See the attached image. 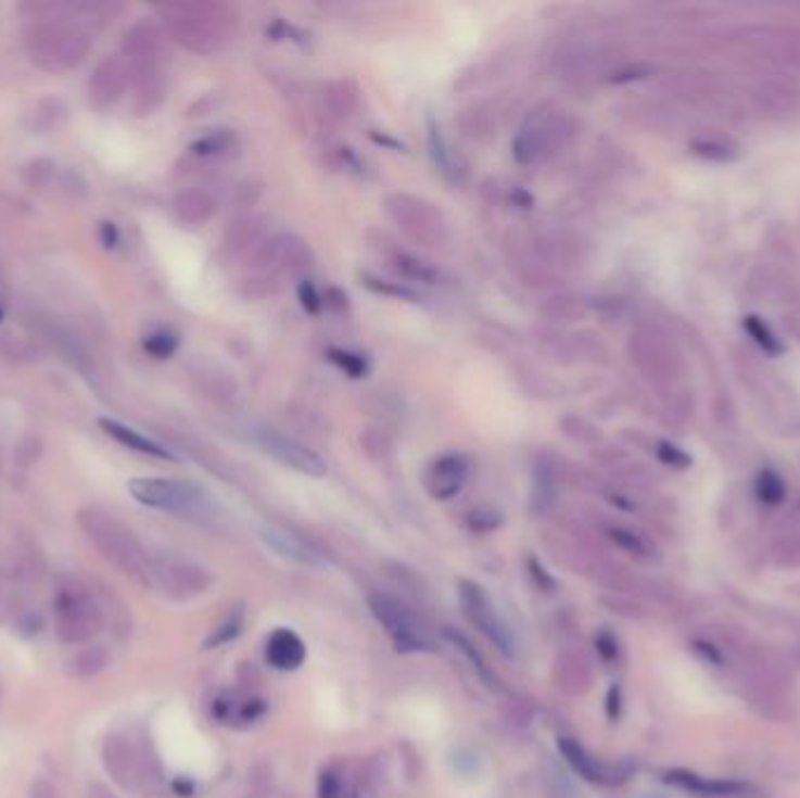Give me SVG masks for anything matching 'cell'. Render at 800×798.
Masks as SVG:
<instances>
[{
	"label": "cell",
	"instance_id": "6da1fadb",
	"mask_svg": "<svg viewBox=\"0 0 800 798\" xmlns=\"http://www.w3.org/2000/svg\"><path fill=\"white\" fill-rule=\"evenodd\" d=\"M103 765L115 785L136 796L162 791L164 775L150 743L134 733H111L103 743Z\"/></svg>",
	"mask_w": 800,
	"mask_h": 798
},
{
	"label": "cell",
	"instance_id": "7a4b0ae2",
	"mask_svg": "<svg viewBox=\"0 0 800 798\" xmlns=\"http://www.w3.org/2000/svg\"><path fill=\"white\" fill-rule=\"evenodd\" d=\"M80 524L87 539L92 541L105 560L150 591V579H153V553L134 536L131 530H127V527L123 522H117L115 518L99 514V510H85V514H80Z\"/></svg>",
	"mask_w": 800,
	"mask_h": 798
},
{
	"label": "cell",
	"instance_id": "3957f363",
	"mask_svg": "<svg viewBox=\"0 0 800 798\" xmlns=\"http://www.w3.org/2000/svg\"><path fill=\"white\" fill-rule=\"evenodd\" d=\"M103 605L80 583H66L54 597L56 639L68 646H85L101 632Z\"/></svg>",
	"mask_w": 800,
	"mask_h": 798
},
{
	"label": "cell",
	"instance_id": "277c9868",
	"mask_svg": "<svg viewBox=\"0 0 800 798\" xmlns=\"http://www.w3.org/2000/svg\"><path fill=\"white\" fill-rule=\"evenodd\" d=\"M129 494L148 508L169 510V514L183 518L204 520L211 518V510H214L200 485L176 478H134L129 483Z\"/></svg>",
	"mask_w": 800,
	"mask_h": 798
},
{
	"label": "cell",
	"instance_id": "5b68a950",
	"mask_svg": "<svg viewBox=\"0 0 800 798\" xmlns=\"http://www.w3.org/2000/svg\"><path fill=\"white\" fill-rule=\"evenodd\" d=\"M368 607L391 639L394 651L401 656L415 654H433L435 642L431 639L429 630L417 619L412 609H407L403 601L384 593H370Z\"/></svg>",
	"mask_w": 800,
	"mask_h": 798
},
{
	"label": "cell",
	"instance_id": "8992f818",
	"mask_svg": "<svg viewBox=\"0 0 800 798\" xmlns=\"http://www.w3.org/2000/svg\"><path fill=\"white\" fill-rule=\"evenodd\" d=\"M457 597L466 621L471 623L482 637H485L496 651L504 654L506 658L518 656V637L510 630L501 611L496 609L490 593L482 588L480 583L471 579H459L457 581Z\"/></svg>",
	"mask_w": 800,
	"mask_h": 798
},
{
	"label": "cell",
	"instance_id": "52a82bcc",
	"mask_svg": "<svg viewBox=\"0 0 800 798\" xmlns=\"http://www.w3.org/2000/svg\"><path fill=\"white\" fill-rule=\"evenodd\" d=\"M214 577L202 565L176 555H153V579L150 591L172 601H190L208 593Z\"/></svg>",
	"mask_w": 800,
	"mask_h": 798
},
{
	"label": "cell",
	"instance_id": "ba28073f",
	"mask_svg": "<svg viewBox=\"0 0 800 798\" xmlns=\"http://www.w3.org/2000/svg\"><path fill=\"white\" fill-rule=\"evenodd\" d=\"M258 445L271 459H277L281 466H285V469H293L309 478H323L328 473L326 461L316 455L314 449L297 443L295 439H289V435L265 429L258 433Z\"/></svg>",
	"mask_w": 800,
	"mask_h": 798
},
{
	"label": "cell",
	"instance_id": "9c48e42d",
	"mask_svg": "<svg viewBox=\"0 0 800 798\" xmlns=\"http://www.w3.org/2000/svg\"><path fill=\"white\" fill-rule=\"evenodd\" d=\"M557 749H560V757L571 771L585 782H593V785H618L627 775L621 765H611L593 757L576 737H560Z\"/></svg>",
	"mask_w": 800,
	"mask_h": 798
},
{
	"label": "cell",
	"instance_id": "30bf717a",
	"mask_svg": "<svg viewBox=\"0 0 800 798\" xmlns=\"http://www.w3.org/2000/svg\"><path fill=\"white\" fill-rule=\"evenodd\" d=\"M468 476H471V464L461 452H447V455H441L429 466L424 485L433 499L449 502L464 490Z\"/></svg>",
	"mask_w": 800,
	"mask_h": 798
},
{
	"label": "cell",
	"instance_id": "8fae6325",
	"mask_svg": "<svg viewBox=\"0 0 800 798\" xmlns=\"http://www.w3.org/2000/svg\"><path fill=\"white\" fill-rule=\"evenodd\" d=\"M261 539L271 553H277L279 557H283V560L295 562L300 567H309V569L326 567L323 555L319 550H316L312 544H307V541L297 536L295 532L283 530V527L279 524H263Z\"/></svg>",
	"mask_w": 800,
	"mask_h": 798
},
{
	"label": "cell",
	"instance_id": "7c38bea8",
	"mask_svg": "<svg viewBox=\"0 0 800 798\" xmlns=\"http://www.w3.org/2000/svg\"><path fill=\"white\" fill-rule=\"evenodd\" d=\"M265 660L269 668L279 672H295L307 660V644L302 642L295 630L291 628H277L269 632L265 642Z\"/></svg>",
	"mask_w": 800,
	"mask_h": 798
},
{
	"label": "cell",
	"instance_id": "4fadbf2b",
	"mask_svg": "<svg viewBox=\"0 0 800 798\" xmlns=\"http://www.w3.org/2000/svg\"><path fill=\"white\" fill-rule=\"evenodd\" d=\"M665 782H670V785L676 787V789H684V791L698 794V796H704V798H735V796H742V794L749 791V787L742 785V782L707 780V777H700V775L688 773V771H672V773H668Z\"/></svg>",
	"mask_w": 800,
	"mask_h": 798
},
{
	"label": "cell",
	"instance_id": "5bb4252c",
	"mask_svg": "<svg viewBox=\"0 0 800 798\" xmlns=\"http://www.w3.org/2000/svg\"><path fill=\"white\" fill-rule=\"evenodd\" d=\"M269 710L267 700L251 696V698H237L232 694H223L214 700V717L220 724H255L263 719Z\"/></svg>",
	"mask_w": 800,
	"mask_h": 798
},
{
	"label": "cell",
	"instance_id": "9a60e30c",
	"mask_svg": "<svg viewBox=\"0 0 800 798\" xmlns=\"http://www.w3.org/2000/svg\"><path fill=\"white\" fill-rule=\"evenodd\" d=\"M557 492H560V483H557V471L553 461L546 457H538L534 464V480H532V508L536 516L548 514L557 502Z\"/></svg>",
	"mask_w": 800,
	"mask_h": 798
},
{
	"label": "cell",
	"instance_id": "2e32d148",
	"mask_svg": "<svg viewBox=\"0 0 800 798\" xmlns=\"http://www.w3.org/2000/svg\"><path fill=\"white\" fill-rule=\"evenodd\" d=\"M101 429L111 435V439H115L119 445H125L129 449H136L141 452V455H148V457H155V459H169L174 461V455L169 449H164L162 445H157L155 441L145 439V435H141L139 431H134L125 425H119V421L115 419H101L99 421Z\"/></svg>",
	"mask_w": 800,
	"mask_h": 798
},
{
	"label": "cell",
	"instance_id": "e0dca14e",
	"mask_svg": "<svg viewBox=\"0 0 800 798\" xmlns=\"http://www.w3.org/2000/svg\"><path fill=\"white\" fill-rule=\"evenodd\" d=\"M316 798H360L346 768L338 761L323 765L316 780Z\"/></svg>",
	"mask_w": 800,
	"mask_h": 798
},
{
	"label": "cell",
	"instance_id": "ac0fdd59",
	"mask_svg": "<svg viewBox=\"0 0 800 798\" xmlns=\"http://www.w3.org/2000/svg\"><path fill=\"white\" fill-rule=\"evenodd\" d=\"M105 666H109V651L101 644H85L82 649H78L66 660L64 670L68 676H75V680H89V676H97Z\"/></svg>",
	"mask_w": 800,
	"mask_h": 798
},
{
	"label": "cell",
	"instance_id": "d6986e66",
	"mask_svg": "<svg viewBox=\"0 0 800 798\" xmlns=\"http://www.w3.org/2000/svg\"><path fill=\"white\" fill-rule=\"evenodd\" d=\"M443 639L452 646V649H455L457 654H461L466 658L468 666H471V670L480 676L482 682H487V686H496V676L492 674V670H490V666L485 662V658H482L475 646L471 642H468V637H464L461 632H457V630L445 628L443 630Z\"/></svg>",
	"mask_w": 800,
	"mask_h": 798
},
{
	"label": "cell",
	"instance_id": "ffe728a7",
	"mask_svg": "<svg viewBox=\"0 0 800 798\" xmlns=\"http://www.w3.org/2000/svg\"><path fill=\"white\" fill-rule=\"evenodd\" d=\"M246 625V611L244 609H232L225 619L214 628V632L206 637L204 649H220V646L234 642Z\"/></svg>",
	"mask_w": 800,
	"mask_h": 798
},
{
	"label": "cell",
	"instance_id": "44dd1931",
	"mask_svg": "<svg viewBox=\"0 0 800 798\" xmlns=\"http://www.w3.org/2000/svg\"><path fill=\"white\" fill-rule=\"evenodd\" d=\"M143 347L150 356L167 358L178 350V338L172 333V330H155V333L145 335Z\"/></svg>",
	"mask_w": 800,
	"mask_h": 798
},
{
	"label": "cell",
	"instance_id": "7402d4cb",
	"mask_svg": "<svg viewBox=\"0 0 800 798\" xmlns=\"http://www.w3.org/2000/svg\"><path fill=\"white\" fill-rule=\"evenodd\" d=\"M330 360L338 364L346 375H352V378H366V372H368L366 358L346 352V350H330Z\"/></svg>",
	"mask_w": 800,
	"mask_h": 798
},
{
	"label": "cell",
	"instance_id": "603a6c76",
	"mask_svg": "<svg viewBox=\"0 0 800 798\" xmlns=\"http://www.w3.org/2000/svg\"><path fill=\"white\" fill-rule=\"evenodd\" d=\"M468 524H471L475 532H492L501 524V516L494 514V510H473V514L468 516Z\"/></svg>",
	"mask_w": 800,
	"mask_h": 798
},
{
	"label": "cell",
	"instance_id": "cb8c5ba5",
	"mask_svg": "<svg viewBox=\"0 0 800 798\" xmlns=\"http://www.w3.org/2000/svg\"><path fill=\"white\" fill-rule=\"evenodd\" d=\"M297 295H300L302 307H305L309 314H319V312H321V305H323V303H321L319 291L314 289V283L302 281V283H300V289H297Z\"/></svg>",
	"mask_w": 800,
	"mask_h": 798
},
{
	"label": "cell",
	"instance_id": "d4e9b609",
	"mask_svg": "<svg viewBox=\"0 0 800 798\" xmlns=\"http://www.w3.org/2000/svg\"><path fill=\"white\" fill-rule=\"evenodd\" d=\"M437 131H441V129L431 127V148H433V157H435V162H437V164H441L443 172H452V155L447 153L445 141H443V137H441V134H437Z\"/></svg>",
	"mask_w": 800,
	"mask_h": 798
},
{
	"label": "cell",
	"instance_id": "484cf974",
	"mask_svg": "<svg viewBox=\"0 0 800 798\" xmlns=\"http://www.w3.org/2000/svg\"><path fill=\"white\" fill-rule=\"evenodd\" d=\"M530 577L534 579V583L543 591H553L555 588V579L550 577V571L543 569V565L536 560V557H530Z\"/></svg>",
	"mask_w": 800,
	"mask_h": 798
},
{
	"label": "cell",
	"instance_id": "4316f807",
	"mask_svg": "<svg viewBox=\"0 0 800 798\" xmlns=\"http://www.w3.org/2000/svg\"><path fill=\"white\" fill-rule=\"evenodd\" d=\"M597 649H599L601 658H607V660H613L618 656V644L609 635V632H601V635L597 637Z\"/></svg>",
	"mask_w": 800,
	"mask_h": 798
},
{
	"label": "cell",
	"instance_id": "83f0119b",
	"mask_svg": "<svg viewBox=\"0 0 800 798\" xmlns=\"http://www.w3.org/2000/svg\"><path fill=\"white\" fill-rule=\"evenodd\" d=\"M604 702H607V714H609V719L615 721L618 717H621V688L611 686L607 698H604Z\"/></svg>",
	"mask_w": 800,
	"mask_h": 798
},
{
	"label": "cell",
	"instance_id": "f1b7e54d",
	"mask_svg": "<svg viewBox=\"0 0 800 798\" xmlns=\"http://www.w3.org/2000/svg\"><path fill=\"white\" fill-rule=\"evenodd\" d=\"M194 148H198V153L211 155V153H218V150H225V148H228V139L220 137V134H216V139H214V137H208V139H204L202 143H198Z\"/></svg>",
	"mask_w": 800,
	"mask_h": 798
},
{
	"label": "cell",
	"instance_id": "f546056e",
	"mask_svg": "<svg viewBox=\"0 0 800 798\" xmlns=\"http://www.w3.org/2000/svg\"><path fill=\"white\" fill-rule=\"evenodd\" d=\"M31 798H56V789L50 780H36L31 787Z\"/></svg>",
	"mask_w": 800,
	"mask_h": 798
},
{
	"label": "cell",
	"instance_id": "4dcf8cb0",
	"mask_svg": "<svg viewBox=\"0 0 800 798\" xmlns=\"http://www.w3.org/2000/svg\"><path fill=\"white\" fill-rule=\"evenodd\" d=\"M103 242H105V246H115V228H113V225L111 223H105L103 225Z\"/></svg>",
	"mask_w": 800,
	"mask_h": 798
},
{
	"label": "cell",
	"instance_id": "1f68e13d",
	"mask_svg": "<svg viewBox=\"0 0 800 798\" xmlns=\"http://www.w3.org/2000/svg\"><path fill=\"white\" fill-rule=\"evenodd\" d=\"M255 798H289L285 794H279V791H269V794H263V796H255Z\"/></svg>",
	"mask_w": 800,
	"mask_h": 798
},
{
	"label": "cell",
	"instance_id": "d6a6232c",
	"mask_svg": "<svg viewBox=\"0 0 800 798\" xmlns=\"http://www.w3.org/2000/svg\"><path fill=\"white\" fill-rule=\"evenodd\" d=\"M0 319H3V309H0Z\"/></svg>",
	"mask_w": 800,
	"mask_h": 798
}]
</instances>
